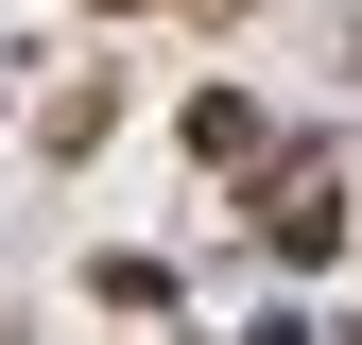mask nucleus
Wrapping results in <instances>:
<instances>
[{
  "mask_svg": "<svg viewBox=\"0 0 362 345\" xmlns=\"http://www.w3.org/2000/svg\"><path fill=\"white\" fill-rule=\"evenodd\" d=\"M259 242H276V259H328L345 242V172L328 156H276V172H259Z\"/></svg>",
  "mask_w": 362,
  "mask_h": 345,
  "instance_id": "obj_1",
  "label": "nucleus"
},
{
  "mask_svg": "<svg viewBox=\"0 0 362 345\" xmlns=\"http://www.w3.org/2000/svg\"><path fill=\"white\" fill-rule=\"evenodd\" d=\"M190 18H242V0H190Z\"/></svg>",
  "mask_w": 362,
  "mask_h": 345,
  "instance_id": "obj_2",
  "label": "nucleus"
}]
</instances>
